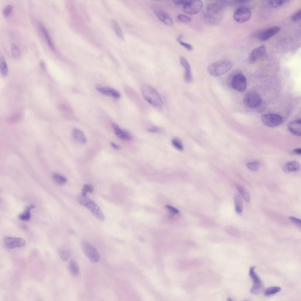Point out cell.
I'll return each mask as SVG.
<instances>
[{
	"mask_svg": "<svg viewBox=\"0 0 301 301\" xmlns=\"http://www.w3.org/2000/svg\"><path fill=\"white\" fill-rule=\"evenodd\" d=\"M228 3L227 1L219 0L208 4L203 14L206 23L210 25L218 24L222 19L223 11Z\"/></svg>",
	"mask_w": 301,
	"mask_h": 301,
	"instance_id": "obj_1",
	"label": "cell"
},
{
	"mask_svg": "<svg viewBox=\"0 0 301 301\" xmlns=\"http://www.w3.org/2000/svg\"><path fill=\"white\" fill-rule=\"evenodd\" d=\"M141 91L144 99L150 104L159 110L163 107V102L157 92L149 85L143 84L141 87Z\"/></svg>",
	"mask_w": 301,
	"mask_h": 301,
	"instance_id": "obj_2",
	"label": "cell"
},
{
	"mask_svg": "<svg viewBox=\"0 0 301 301\" xmlns=\"http://www.w3.org/2000/svg\"><path fill=\"white\" fill-rule=\"evenodd\" d=\"M232 66V63L230 61L220 60L210 64L208 67V70L211 75L218 76L229 71Z\"/></svg>",
	"mask_w": 301,
	"mask_h": 301,
	"instance_id": "obj_3",
	"label": "cell"
},
{
	"mask_svg": "<svg viewBox=\"0 0 301 301\" xmlns=\"http://www.w3.org/2000/svg\"><path fill=\"white\" fill-rule=\"evenodd\" d=\"M228 80L229 85L236 91L243 92L245 90L247 83L246 78L240 70H235L232 73Z\"/></svg>",
	"mask_w": 301,
	"mask_h": 301,
	"instance_id": "obj_4",
	"label": "cell"
},
{
	"mask_svg": "<svg viewBox=\"0 0 301 301\" xmlns=\"http://www.w3.org/2000/svg\"><path fill=\"white\" fill-rule=\"evenodd\" d=\"M77 200L79 203L85 206L90 210L93 215L100 221L105 219V216L99 207L94 202L86 196L79 195Z\"/></svg>",
	"mask_w": 301,
	"mask_h": 301,
	"instance_id": "obj_5",
	"label": "cell"
},
{
	"mask_svg": "<svg viewBox=\"0 0 301 301\" xmlns=\"http://www.w3.org/2000/svg\"><path fill=\"white\" fill-rule=\"evenodd\" d=\"M81 245L83 252L90 261L93 262H98L99 260V253L93 245L86 240L82 241Z\"/></svg>",
	"mask_w": 301,
	"mask_h": 301,
	"instance_id": "obj_6",
	"label": "cell"
},
{
	"mask_svg": "<svg viewBox=\"0 0 301 301\" xmlns=\"http://www.w3.org/2000/svg\"><path fill=\"white\" fill-rule=\"evenodd\" d=\"M255 266H251L249 271V276L253 282V285L250 289V292L252 294L257 295L263 291L264 285L258 276L255 272Z\"/></svg>",
	"mask_w": 301,
	"mask_h": 301,
	"instance_id": "obj_7",
	"label": "cell"
},
{
	"mask_svg": "<svg viewBox=\"0 0 301 301\" xmlns=\"http://www.w3.org/2000/svg\"><path fill=\"white\" fill-rule=\"evenodd\" d=\"M203 4L200 0L188 1L182 8L183 11L189 15H194L199 12L203 8Z\"/></svg>",
	"mask_w": 301,
	"mask_h": 301,
	"instance_id": "obj_8",
	"label": "cell"
},
{
	"mask_svg": "<svg viewBox=\"0 0 301 301\" xmlns=\"http://www.w3.org/2000/svg\"><path fill=\"white\" fill-rule=\"evenodd\" d=\"M262 123L270 127H274L280 125L283 122V119L280 115L273 113L263 115L261 118Z\"/></svg>",
	"mask_w": 301,
	"mask_h": 301,
	"instance_id": "obj_9",
	"label": "cell"
},
{
	"mask_svg": "<svg viewBox=\"0 0 301 301\" xmlns=\"http://www.w3.org/2000/svg\"><path fill=\"white\" fill-rule=\"evenodd\" d=\"M262 100L257 93L251 91L247 93L244 98V103L248 107L255 108L259 106Z\"/></svg>",
	"mask_w": 301,
	"mask_h": 301,
	"instance_id": "obj_10",
	"label": "cell"
},
{
	"mask_svg": "<svg viewBox=\"0 0 301 301\" xmlns=\"http://www.w3.org/2000/svg\"><path fill=\"white\" fill-rule=\"evenodd\" d=\"M252 16L251 11L248 7L242 6L238 8L233 15L234 20L239 23H243L249 20Z\"/></svg>",
	"mask_w": 301,
	"mask_h": 301,
	"instance_id": "obj_11",
	"label": "cell"
},
{
	"mask_svg": "<svg viewBox=\"0 0 301 301\" xmlns=\"http://www.w3.org/2000/svg\"><path fill=\"white\" fill-rule=\"evenodd\" d=\"M3 242L5 246L8 249L22 247L26 244V241L24 239L11 236L5 237Z\"/></svg>",
	"mask_w": 301,
	"mask_h": 301,
	"instance_id": "obj_12",
	"label": "cell"
},
{
	"mask_svg": "<svg viewBox=\"0 0 301 301\" xmlns=\"http://www.w3.org/2000/svg\"><path fill=\"white\" fill-rule=\"evenodd\" d=\"M280 27L274 26L268 28L260 33L258 35L259 39L262 41H265L277 34L280 30Z\"/></svg>",
	"mask_w": 301,
	"mask_h": 301,
	"instance_id": "obj_13",
	"label": "cell"
},
{
	"mask_svg": "<svg viewBox=\"0 0 301 301\" xmlns=\"http://www.w3.org/2000/svg\"><path fill=\"white\" fill-rule=\"evenodd\" d=\"M266 48L264 45L260 46L253 50L249 57V61L250 63H255L263 56L265 52Z\"/></svg>",
	"mask_w": 301,
	"mask_h": 301,
	"instance_id": "obj_14",
	"label": "cell"
},
{
	"mask_svg": "<svg viewBox=\"0 0 301 301\" xmlns=\"http://www.w3.org/2000/svg\"><path fill=\"white\" fill-rule=\"evenodd\" d=\"M180 62L185 70L184 77V81L186 83H190L192 79L191 70L190 64L187 59L183 56H182L180 58Z\"/></svg>",
	"mask_w": 301,
	"mask_h": 301,
	"instance_id": "obj_15",
	"label": "cell"
},
{
	"mask_svg": "<svg viewBox=\"0 0 301 301\" xmlns=\"http://www.w3.org/2000/svg\"><path fill=\"white\" fill-rule=\"evenodd\" d=\"M301 121L300 119L290 122L287 125L289 131L292 134L297 136L301 134Z\"/></svg>",
	"mask_w": 301,
	"mask_h": 301,
	"instance_id": "obj_16",
	"label": "cell"
},
{
	"mask_svg": "<svg viewBox=\"0 0 301 301\" xmlns=\"http://www.w3.org/2000/svg\"><path fill=\"white\" fill-rule=\"evenodd\" d=\"M116 136L119 138L125 141H130L132 139L131 135L128 132L121 129L115 123L112 125Z\"/></svg>",
	"mask_w": 301,
	"mask_h": 301,
	"instance_id": "obj_17",
	"label": "cell"
},
{
	"mask_svg": "<svg viewBox=\"0 0 301 301\" xmlns=\"http://www.w3.org/2000/svg\"><path fill=\"white\" fill-rule=\"evenodd\" d=\"M155 14L158 19L165 24L171 26L173 24V21L167 13L162 11H157Z\"/></svg>",
	"mask_w": 301,
	"mask_h": 301,
	"instance_id": "obj_18",
	"label": "cell"
},
{
	"mask_svg": "<svg viewBox=\"0 0 301 301\" xmlns=\"http://www.w3.org/2000/svg\"><path fill=\"white\" fill-rule=\"evenodd\" d=\"M300 168V164L297 162L295 160L291 161L285 164L283 168V170L285 173H289L297 171Z\"/></svg>",
	"mask_w": 301,
	"mask_h": 301,
	"instance_id": "obj_19",
	"label": "cell"
},
{
	"mask_svg": "<svg viewBox=\"0 0 301 301\" xmlns=\"http://www.w3.org/2000/svg\"><path fill=\"white\" fill-rule=\"evenodd\" d=\"M74 138L76 141L81 143H85L86 142V138L83 132L79 129L74 128L72 132Z\"/></svg>",
	"mask_w": 301,
	"mask_h": 301,
	"instance_id": "obj_20",
	"label": "cell"
},
{
	"mask_svg": "<svg viewBox=\"0 0 301 301\" xmlns=\"http://www.w3.org/2000/svg\"><path fill=\"white\" fill-rule=\"evenodd\" d=\"M68 269L70 274L73 276L76 277L79 273V269L78 265L74 259H71L68 265Z\"/></svg>",
	"mask_w": 301,
	"mask_h": 301,
	"instance_id": "obj_21",
	"label": "cell"
},
{
	"mask_svg": "<svg viewBox=\"0 0 301 301\" xmlns=\"http://www.w3.org/2000/svg\"><path fill=\"white\" fill-rule=\"evenodd\" d=\"M235 186L244 200L247 202H249L250 200V196L247 190L238 184H235Z\"/></svg>",
	"mask_w": 301,
	"mask_h": 301,
	"instance_id": "obj_22",
	"label": "cell"
},
{
	"mask_svg": "<svg viewBox=\"0 0 301 301\" xmlns=\"http://www.w3.org/2000/svg\"><path fill=\"white\" fill-rule=\"evenodd\" d=\"M234 200L235 210L238 213L242 212L243 209V202L241 196L238 194L234 196Z\"/></svg>",
	"mask_w": 301,
	"mask_h": 301,
	"instance_id": "obj_23",
	"label": "cell"
},
{
	"mask_svg": "<svg viewBox=\"0 0 301 301\" xmlns=\"http://www.w3.org/2000/svg\"><path fill=\"white\" fill-rule=\"evenodd\" d=\"M0 71L1 75L6 76L8 74L7 65L4 56L1 54L0 55Z\"/></svg>",
	"mask_w": 301,
	"mask_h": 301,
	"instance_id": "obj_24",
	"label": "cell"
},
{
	"mask_svg": "<svg viewBox=\"0 0 301 301\" xmlns=\"http://www.w3.org/2000/svg\"><path fill=\"white\" fill-rule=\"evenodd\" d=\"M34 207L35 206L34 205L29 206L24 212L19 215V219L24 221H28L30 220L31 217L30 210Z\"/></svg>",
	"mask_w": 301,
	"mask_h": 301,
	"instance_id": "obj_25",
	"label": "cell"
},
{
	"mask_svg": "<svg viewBox=\"0 0 301 301\" xmlns=\"http://www.w3.org/2000/svg\"><path fill=\"white\" fill-rule=\"evenodd\" d=\"M40 26L41 31L43 33L49 46L51 49L54 50L55 49V47L48 31L42 24H40Z\"/></svg>",
	"mask_w": 301,
	"mask_h": 301,
	"instance_id": "obj_26",
	"label": "cell"
},
{
	"mask_svg": "<svg viewBox=\"0 0 301 301\" xmlns=\"http://www.w3.org/2000/svg\"><path fill=\"white\" fill-rule=\"evenodd\" d=\"M112 27L117 36L122 40H124L123 33L118 23L114 20L112 21Z\"/></svg>",
	"mask_w": 301,
	"mask_h": 301,
	"instance_id": "obj_27",
	"label": "cell"
},
{
	"mask_svg": "<svg viewBox=\"0 0 301 301\" xmlns=\"http://www.w3.org/2000/svg\"><path fill=\"white\" fill-rule=\"evenodd\" d=\"M57 252L60 258L63 261H67L70 258V252L66 249L59 248L57 250Z\"/></svg>",
	"mask_w": 301,
	"mask_h": 301,
	"instance_id": "obj_28",
	"label": "cell"
},
{
	"mask_svg": "<svg viewBox=\"0 0 301 301\" xmlns=\"http://www.w3.org/2000/svg\"><path fill=\"white\" fill-rule=\"evenodd\" d=\"M281 288L278 286H272L267 287L264 291L265 296H269L276 294L281 291Z\"/></svg>",
	"mask_w": 301,
	"mask_h": 301,
	"instance_id": "obj_29",
	"label": "cell"
},
{
	"mask_svg": "<svg viewBox=\"0 0 301 301\" xmlns=\"http://www.w3.org/2000/svg\"><path fill=\"white\" fill-rule=\"evenodd\" d=\"M52 177L54 182L58 185L64 184L67 181V180L65 178L57 173H53Z\"/></svg>",
	"mask_w": 301,
	"mask_h": 301,
	"instance_id": "obj_30",
	"label": "cell"
},
{
	"mask_svg": "<svg viewBox=\"0 0 301 301\" xmlns=\"http://www.w3.org/2000/svg\"><path fill=\"white\" fill-rule=\"evenodd\" d=\"M12 56L15 59H19L21 56L20 51L17 46L14 44H12L10 47Z\"/></svg>",
	"mask_w": 301,
	"mask_h": 301,
	"instance_id": "obj_31",
	"label": "cell"
},
{
	"mask_svg": "<svg viewBox=\"0 0 301 301\" xmlns=\"http://www.w3.org/2000/svg\"><path fill=\"white\" fill-rule=\"evenodd\" d=\"M260 165L259 162L257 160L248 163L247 164V168L250 170L253 171H257L259 169Z\"/></svg>",
	"mask_w": 301,
	"mask_h": 301,
	"instance_id": "obj_32",
	"label": "cell"
},
{
	"mask_svg": "<svg viewBox=\"0 0 301 301\" xmlns=\"http://www.w3.org/2000/svg\"><path fill=\"white\" fill-rule=\"evenodd\" d=\"M288 1L282 0H270L268 1V4L272 7L277 8L282 6Z\"/></svg>",
	"mask_w": 301,
	"mask_h": 301,
	"instance_id": "obj_33",
	"label": "cell"
},
{
	"mask_svg": "<svg viewBox=\"0 0 301 301\" xmlns=\"http://www.w3.org/2000/svg\"><path fill=\"white\" fill-rule=\"evenodd\" d=\"M173 146L177 149L181 150L183 148V145L180 141L178 138H175L172 141Z\"/></svg>",
	"mask_w": 301,
	"mask_h": 301,
	"instance_id": "obj_34",
	"label": "cell"
},
{
	"mask_svg": "<svg viewBox=\"0 0 301 301\" xmlns=\"http://www.w3.org/2000/svg\"><path fill=\"white\" fill-rule=\"evenodd\" d=\"M93 189L92 187L90 185L86 184L84 185L82 190L81 195L83 196H86L88 192L92 193Z\"/></svg>",
	"mask_w": 301,
	"mask_h": 301,
	"instance_id": "obj_35",
	"label": "cell"
},
{
	"mask_svg": "<svg viewBox=\"0 0 301 301\" xmlns=\"http://www.w3.org/2000/svg\"><path fill=\"white\" fill-rule=\"evenodd\" d=\"M178 21L182 23H188L191 21V19L190 17L182 14H180L177 16Z\"/></svg>",
	"mask_w": 301,
	"mask_h": 301,
	"instance_id": "obj_36",
	"label": "cell"
},
{
	"mask_svg": "<svg viewBox=\"0 0 301 301\" xmlns=\"http://www.w3.org/2000/svg\"><path fill=\"white\" fill-rule=\"evenodd\" d=\"M105 88L109 92L110 95H112L114 97L118 98L120 97V93L115 89L109 87H105Z\"/></svg>",
	"mask_w": 301,
	"mask_h": 301,
	"instance_id": "obj_37",
	"label": "cell"
},
{
	"mask_svg": "<svg viewBox=\"0 0 301 301\" xmlns=\"http://www.w3.org/2000/svg\"><path fill=\"white\" fill-rule=\"evenodd\" d=\"M13 8V7L12 5H8L6 6L3 10V14L5 16H8L11 13Z\"/></svg>",
	"mask_w": 301,
	"mask_h": 301,
	"instance_id": "obj_38",
	"label": "cell"
},
{
	"mask_svg": "<svg viewBox=\"0 0 301 301\" xmlns=\"http://www.w3.org/2000/svg\"><path fill=\"white\" fill-rule=\"evenodd\" d=\"M96 89L102 93L107 96L110 95L108 91L105 87H103L100 85H98L96 87Z\"/></svg>",
	"mask_w": 301,
	"mask_h": 301,
	"instance_id": "obj_39",
	"label": "cell"
},
{
	"mask_svg": "<svg viewBox=\"0 0 301 301\" xmlns=\"http://www.w3.org/2000/svg\"><path fill=\"white\" fill-rule=\"evenodd\" d=\"M292 19L293 21H297L301 19V9H300L294 14L292 16Z\"/></svg>",
	"mask_w": 301,
	"mask_h": 301,
	"instance_id": "obj_40",
	"label": "cell"
},
{
	"mask_svg": "<svg viewBox=\"0 0 301 301\" xmlns=\"http://www.w3.org/2000/svg\"><path fill=\"white\" fill-rule=\"evenodd\" d=\"M290 220L298 226L301 228V221L300 219L296 218L290 216L289 217Z\"/></svg>",
	"mask_w": 301,
	"mask_h": 301,
	"instance_id": "obj_41",
	"label": "cell"
},
{
	"mask_svg": "<svg viewBox=\"0 0 301 301\" xmlns=\"http://www.w3.org/2000/svg\"><path fill=\"white\" fill-rule=\"evenodd\" d=\"M179 42L181 45L183 46L187 49L189 51L193 49V47L190 44L182 41H179Z\"/></svg>",
	"mask_w": 301,
	"mask_h": 301,
	"instance_id": "obj_42",
	"label": "cell"
},
{
	"mask_svg": "<svg viewBox=\"0 0 301 301\" xmlns=\"http://www.w3.org/2000/svg\"><path fill=\"white\" fill-rule=\"evenodd\" d=\"M188 1V0H175L174 1L175 3L178 5L183 6Z\"/></svg>",
	"mask_w": 301,
	"mask_h": 301,
	"instance_id": "obj_43",
	"label": "cell"
},
{
	"mask_svg": "<svg viewBox=\"0 0 301 301\" xmlns=\"http://www.w3.org/2000/svg\"><path fill=\"white\" fill-rule=\"evenodd\" d=\"M147 131L152 133H155L159 131V128L158 127L154 126L152 127L147 129Z\"/></svg>",
	"mask_w": 301,
	"mask_h": 301,
	"instance_id": "obj_44",
	"label": "cell"
},
{
	"mask_svg": "<svg viewBox=\"0 0 301 301\" xmlns=\"http://www.w3.org/2000/svg\"><path fill=\"white\" fill-rule=\"evenodd\" d=\"M166 207L168 209H169L175 213H177L179 212V211L178 210L174 208L173 206L170 205H167L166 206Z\"/></svg>",
	"mask_w": 301,
	"mask_h": 301,
	"instance_id": "obj_45",
	"label": "cell"
},
{
	"mask_svg": "<svg viewBox=\"0 0 301 301\" xmlns=\"http://www.w3.org/2000/svg\"><path fill=\"white\" fill-rule=\"evenodd\" d=\"M293 153L296 154L300 155L301 154V148H298L295 149L293 150Z\"/></svg>",
	"mask_w": 301,
	"mask_h": 301,
	"instance_id": "obj_46",
	"label": "cell"
},
{
	"mask_svg": "<svg viewBox=\"0 0 301 301\" xmlns=\"http://www.w3.org/2000/svg\"><path fill=\"white\" fill-rule=\"evenodd\" d=\"M111 145L113 148L115 149H118L120 148V147L119 146L116 144L114 143L111 142Z\"/></svg>",
	"mask_w": 301,
	"mask_h": 301,
	"instance_id": "obj_47",
	"label": "cell"
},
{
	"mask_svg": "<svg viewBox=\"0 0 301 301\" xmlns=\"http://www.w3.org/2000/svg\"><path fill=\"white\" fill-rule=\"evenodd\" d=\"M40 65L42 69L44 70L46 69V66L44 62L43 61H41L40 63Z\"/></svg>",
	"mask_w": 301,
	"mask_h": 301,
	"instance_id": "obj_48",
	"label": "cell"
},
{
	"mask_svg": "<svg viewBox=\"0 0 301 301\" xmlns=\"http://www.w3.org/2000/svg\"><path fill=\"white\" fill-rule=\"evenodd\" d=\"M182 38V36L181 35H179L177 39V40L179 42V41H181V39Z\"/></svg>",
	"mask_w": 301,
	"mask_h": 301,
	"instance_id": "obj_49",
	"label": "cell"
}]
</instances>
